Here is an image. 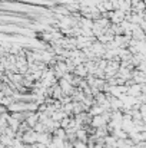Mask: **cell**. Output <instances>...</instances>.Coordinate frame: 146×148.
I'll use <instances>...</instances> for the list:
<instances>
[{"instance_id":"6da1fadb","label":"cell","mask_w":146,"mask_h":148,"mask_svg":"<svg viewBox=\"0 0 146 148\" xmlns=\"http://www.w3.org/2000/svg\"><path fill=\"white\" fill-rule=\"evenodd\" d=\"M90 125L96 130V128H99V127L106 125V121H105V118L102 116V114H100V115H95V116H92V122H90Z\"/></svg>"},{"instance_id":"7a4b0ae2","label":"cell","mask_w":146,"mask_h":148,"mask_svg":"<svg viewBox=\"0 0 146 148\" xmlns=\"http://www.w3.org/2000/svg\"><path fill=\"white\" fill-rule=\"evenodd\" d=\"M73 148H90V147L86 145V143H83V141H80V140H76V141L73 143Z\"/></svg>"}]
</instances>
